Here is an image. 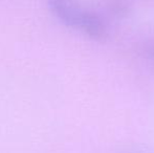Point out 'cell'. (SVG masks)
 I'll return each mask as SVG.
<instances>
[{"mask_svg":"<svg viewBox=\"0 0 154 153\" xmlns=\"http://www.w3.org/2000/svg\"><path fill=\"white\" fill-rule=\"evenodd\" d=\"M47 3L54 15L68 27L79 29L95 40H102L106 36L101 19L78 6L72 0H47Z\"/></svg>","mask_w":154,"mask_h":153,"instance_id":"cell-1","label":"cell"}]
</instances>
